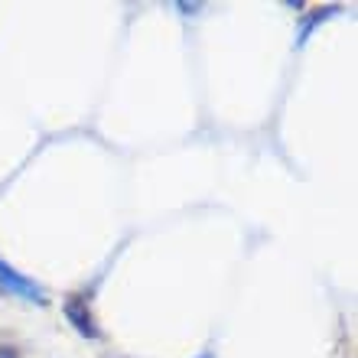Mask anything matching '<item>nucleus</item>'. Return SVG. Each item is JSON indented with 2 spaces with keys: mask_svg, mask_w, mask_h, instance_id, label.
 Here are the masks:
<instances>
[{
  "mask_svg": "<svg viewBox=\"0 0 358 358\" xmlns=\"http://www.w3.org/2000/svg\"><path fill=\"white\" fill-rule=\"evenodd\" d=\"M0 287L10 290L13 296H23V300H29V303H46V290H43L36 280H29L27 273H20L17 267H10L3 257H0Z\"/></svg>",
  "mask_w": 358,
  "mask_h": 358,
  "instance_id": "1",
  "label": "nucleus"
},
{
  "mask_svg": "<svg viewBox=\"0 0 358 358\" xmlns=\"http://www.w3.org/2000/svg\"><path fill=\"white\" fill-rule=\"evenodd\" d=\"M66 316H69V322L76 326V332H82L85 339H98V336H101V329L94 326V316H92V310H88V303L82 300V296L66 300Z\"/></svg>",
  "mask_w": 358,
  "mask_h": 358,
  "instance_id": "2",
  "label": "nucleus"
},
{
  "mask_svg": "<svg viewBox=\"0 0 358 358\" xmlns=\"http://www.w3.org/2000/svg\"><path fill=\"white\" fill-rule=\"evenodd\" d=\"M336 10H339V7H322L320 13H316V17H313V20H306V27H303V33H300V39H296V43H300V46H303V43H306V39H310L313 27H316V23H320V20L332 17V13H336Z\"/></svg>",
  "mask_w": 358,
  "mask_h": 358,
  "instance_id": "3",
  "label": "nucleus"
},
{
  "mask_svg": "<svg viewBox=\"0 0 358 358\" xmlns=\"http://www.w3.org/2000/svg\"><path fill=\"white\" fill-rule=\"evenodd\" d=\"M199 358H215V355H212V352H202V355H199Z\"/></svg>",
  "mask_w": 358,
  "mask_h": 358,
  "instance_id": "4",
  "label": "nucleus"
}]
</instances>
